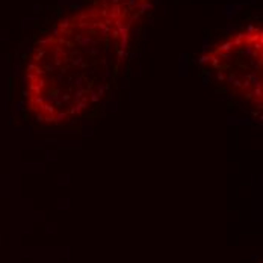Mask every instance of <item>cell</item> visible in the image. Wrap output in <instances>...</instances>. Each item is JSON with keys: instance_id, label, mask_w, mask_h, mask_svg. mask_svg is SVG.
Returning <instances> with one entry per match:
<instances>
[{"instance_id": "1", "label": "cell", "mask_w": 263, "mask_h": 263, "mask_svg": "<svg viewBox=\"0 0 263 263\" xmlns=\"http://www.w3.org/2000/svg\"><path fill=\"white\" fill-rule=\"evenodd\" d=\"M147 8V0H97L61 20L38 41L27 65L32 100L65 83L76 101H86L88 86L112 77L125 59L132 27Z\"/></svg>"}, {"instance_id": "2", "label": "cell", "mask_w": 263, "mask_h": 263, "mask_svg": "<svg viewBox=\"0 0 263 263\" xmlns=\"http://www.w3.org/2000/svg\"><path fill=\"white\" fill-rule=\"evenodd\" d=\"M216 70L221 80L233 83L243 91H252L254 97L261 98V27L248 29L230 35L216 44L201 58Z\"/></svg>"}]
</instances>
